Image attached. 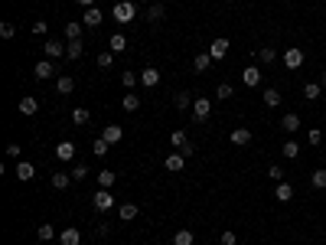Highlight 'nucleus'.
I'll return each mask as SVG.
<instances>
[{"label":"nucleus","instance_id":"nucleus-1","mask_svg":"<svg viewBox=\"0 0 326 245\" xmlns=\"http://www.w3.org/2000/svg\"><path fill=\"white\" fill-rule=\"evenodd\" d=\"M111 13H114V20H118V23H124V26H127L131 20H134V13H137V10H134V4H131V0H118Z\"/></svg>","mask_w":326,"mask_h":245},{"label":"nucleus","instance_id":"nucleus-2","mask_svg":"<svg viewBox=\"0 0 326 245\" xmlns=\"http://www.w3.org/2000/svg\"><path fill=\"white\" fill-rule=\"evenodd\" d=\"M284 66L287 69H300L303 66V49L300 46H287L284 49Z\"/></svg>","mask_w":326,"mask_h":245},{"label":"nucleus","instance_id":"nucleus-3","mask_svg":"<svg viewBox=\"0 0 326 245\" xmlns=\"http://www.w3.org/2000/svg\"><path fill=\"white\" fill-rule=\"evenodd\" d=\"M192 115H196V121H206L209 115H212V101H209V98H196V101H192Z\"/></svg>","mask_w":326,"mask_h":245},{"label":"nucleus","instance_id":"nucleus-4","mask_svg":"<svg viewBox=\"0 0 326 245\" xmlns=\"http://www.w3.org/2000/svg\"><path fill=\"white\" fill-rule=\"evenodd\" d=\"M111 206H114L111 190H98V193H95V209H98V213H108Z\"/></svg>","mask_w":326,"mask_h":245},{"label":"nucleus","instance_id":"nucleus-5","mask_svg":"<svg viewBox=\"0 0 326 245\" xmlns=\"http://www.w3.org/2000/svg\"><path fill=\"white\" fill-rule=\"evenodd\" d=\"M242 82L248 85V89H254V85H261V69H258V66H248V69H242Z\"/></svg>","mask_w":326,"mask_h":245},{"label":"nucleus","instance_id":"nucleus-6","mask_svg":"<svg viewBox=\"0 0 326 245\" xmlns=\"http://www.w3.org/2000/svg\"><path fill=\"white\" fill-rule=\"evenodd\" d=\"M33 75H36L39 82H46V78H52V75H56V66H52L49 59H42V63H36V69H33Z\"/></svg>","mask_w":326,"mask_h":245},{"label":"nucleus","instance_id":"nucleus-7","mask_svg":"<svg viewBox=\"0 0 326 245\" xmlns=\"http://www.w3.org/2000/svg\"><path fill=\"white\" fill-rule=\"evenodd\" d=\"M274 196H277V203H290V199H294V187H290L287 180H280L274 187Z\"/></svg>","mask_w":326,"mask_h":245},{"label":"nucleus","instance_id":"nucleus-8","mask_svg":"<svg viewBox=\"0 0 326 245\" xmlns=\"http://www.w3.org/2000/svg\"><path fill=\"white\" fill-rule=\"evenodd\" d=\"M59 242H62V245H82V232L69 226V229H62V232H59Z\"/></svg>","mask_w":326,"mask_h":245},{"label":"nucleus","instance_id":"nucleus-9","mask_svg":"<svg viewBox=\"0 0 326 245\" xmlns=\"http://www.w3.org/2000/svg\"><path fill=\"white\" fill-rule=\"evenodd\" d=\"M101 137H104L108 144H118V141H124V128H121V125H108Z\"/></svg>","mask_w":326,"mask_h":245},{"label":"nucleus","instance_id":"nucleus-10","mask_svg":"<svg viewBox=\"0 0 326 245\" xmlns=\"http://www.w3.org/2000/svg\"><path fill=\"white\" fill-rule=\"evenodd\" d=\"M225 52H228V39H225V36L212 39V46H209V56H212V59H225Z\"/></svg>","mask_w":326,"mask_h":245},{"label":"nucleus","instance_id":"nucleus-11","mask_svg":"<svg viewBox=\"0 0 326 245\" xmlns=\"http://www.w3.org/2000/svg\"><path fill=\"white\" fill-rule=\"evenodd\" d=\"M16 177H20V183L33 180V177H36V167H33L30 160H20V164H16Z\"/></svg>","mask_w":326,"mask_h":245},{"label":"nucleus","instance_id":"nucleus-12","mask_svg":"<svg viewBox=\"0 0 326 245\" xmlns=\"http://www.w3.org/2000/svg\"><path fill=\"white\" fill-rule=\"evenodd\" d=\"M137 213H140V206H137V203H121V209H118L121 222H131V219H137Z\"/></svg>","mask_w":326,"mask_h":245},{"label":"nucleus","instance_id":"nucleus-13","mask_svg":"<svg viewBox=\"0 0 326 245\" xmlns=\"http://www.w3.org/2000/svg\"><path fill=\"white\" fill-rule=\"evenodd\" d=\"M36 111H39V101H36V98H30V95H26V98H20V115L33 118Z\"/></svg>","mask_w":326,"mask_h":245},{"label":"nucleus","instance_id":"nucleus-14","mask_svg":"<svg viewBox=\"0 0 326 245\" xmlns=\"http://www.w3.org/2000/svg\"><path fill=\"white\" fill-rule=\"evenodd\" d=\"M280 128H284L287 134H297V131H300V118H297L294 111H290V115H284V118H280Z\"/></svg>","mask_w":326,"mask_h":245},{"label":"nucleus","instance_id":"nucleus-15","mask_svg":"<svg viewBox=\"0 0 326 245\" xmlns=\"http://www.w3.org/2000/svg\"><path fill=\"white\" fill-rule=\"evenodd\" d=\"M232 144H235V147L251 144V131H248V128H235V131H232Z\"/></svg>","mask_w":326,"mask_h":245},{"label":"nucleus","instance_id":"nucleus-16","mask_svg":"<svg viewBox=\"0 0 326 245\" xmlns=\"http://www.w3.org/2000/svg\"><path fill=\"white\" fill-rule=\"evenodd\" d=\"M101 20H104V16H101L98 7H88L85 16H82V23H85V26H101Z\"/></svg>","mask_w":326,"mask_h":245},{"label":"nucleus","instance_id":"nucleus-17","mask_svg":"<svg viewBox=\"0 0 326 245\" xmlns=\"http://www.w3.org/2000/svg\"><path fill=\"white\" fill-rule=\"evenodd\" d=\"M183 167H186V157H183V154H170V157H166V170H170V173H180Z\"/></svg>","mask_w":326,"mask_h":245},{"label":"nucleus","instance_id":"nucleus-18","mask_svg":"<svg viewBox=\"0 0 326 245\" xmlns=\"http://www.w3.org/2000/svg\"><path fill=\"white\" fill-rule=\"evenodd\" d=\"M82 33H85V23H78V20H69L66 23V36L69 39H82Z\"/></svg>","mask_w":326,"mask_h":245},{"label":"nucleus","instance_id":"nucleus-19","mask_svg":"<svg viewBox=\"0 0 326 245\" xmlns=\"http://www.w3.org/2000/svg\"><path fill=\"white\" fill-rule=\"evenodd\" d=\"M46 56H49V59H59V56H66V43H59V39H49V43H46Z\"/></svg>","mask_w":326,"mask_h":245},{"label":"nucleus","instance_id":"nucleus-20","mask_svg":"<svg viewBox=\"0 0 326 245\" xmlns=\"http://www.w3.org/2000/svg\"><path fill=\"white\" fill-rule=\"evenodd\" d=\"M56 157H59V160H72V157H75V144L72 141H62V144L56 147Z\"/></svg>","mask_w":326,"mask_h":245},{"label":"nucleus","instance_id":"nucleus-21","mask_svg":"<svg viewBox=\"0 0 326 245\" xmlns=\"http://www.w3.org/2000/svg\"><path fill=\"white\" fill-rule=\"evenodd\" d=\"M140 82L147 85V89H154L157 82H160V72H157V69L150 66V69H144V72H140Z\"/></svg>","mask_w":326,"mask_h":245},{"label":"nucleus","instance_id":"nucleus-22","mask_svg":"<svg viewBox=\"0 0 326 245\" xmlns=\"http://www.w3.org/2000/svg\"><path fill=\"white\" fill-rule=\"evenodd\" d=\"M170 144L176 147V151H183V147H186V144H189V137H186V131H183V128H176V131H173V134H170Z\"/></svg>","mask_w":326,"mask_h":245},{"label":"nucleus","instance_id":"nucleus-23","mask_svg":"<svg viewBox=\"0 0 326 245\" xmlns=\"http://www.w3.org/2000/svg\"><path fill=\"white\" fill-rule=\"evenodd\" d=\"M56 89H59V95H69V92L75 89V78L72 75H59L56 78Z\"/></svg>","mask_w":326,"mask_h":245},{"label":"nucleus","instance_id":"nucleus-24","mask_svg":"<svg viewBox=\"0 0 326 245\" xmlns=\"http://www.w3.org/2000/svg\"><path fill=\"white\" fill-rule=\"evenodd\" d=\"M192 101H196V98H192L189 92H180V95H176V98H173L176 111H186V108H192Z\"/></svg>","mask_w":326,"mask_h":245},{"label":"nucleus","instance_id":"nucleus-25","mask_svg":"<svg viewBox=\"0 0 326 245\" xmlns=\"http://www.w3.org/2000/svg\"><path fill=\"white\" fill-rule=\"evenodd\" d=\"M85 52V46H82V39H69V46H66V59H78Z\"/></svg>","mask_w":326,"mask_h":245},{"label":"nucleus","instance_id":"nucleus-26","mask_svg":"<svg viewBox=\"0 0 326 245\" xmlns=\"http://www.w3.org/2000/svg\"><path fill=\"white\" fill-rule=\"evenodd\" d=\"M196 242V235H192L189 229H176V235H173V245H192Z\"/></svg>","mask_w":326,"mask_h":245},{"label":"nucleus","instance_id":"nucleus-27","mask_svg":"<svg viewBox=\"0 0 326 245\" xmlns=\"http://www.w3.org/2000/svg\"><path fill=\"white\" fill-rule=\"evenodd\" d=\"M280 154H284L287 160H294V157H300V144H297V141H284V147H280Z\"/></svg>","mask_w":326,"mask_h":245},{"label":"nucleus","instance_id":"nucleus-28","mask_svg":"<svg viewBox=\"0 0 326 245\" xmlns=\"http://www.w3.org/2000/svg\"><path fill=\"white\" fill-rule=\"evenodd\" d=\"M108 49H111V52H124V49H127V39L121 36V33H114V36L108 39Z\"/></svg>","mask_w":326,"mask_h":245},{"label":"nucleus","instance_id":"nucleus-29","mask_svg":"<svg viewBox=\"0 0 326 245\" xmlns=\"http://www.w3.org/2000/svg\"><path fill=\"white\" fill-rule=\"evenodd\" d=\"M36 239H39V242H52V239H56V229H52L49 222H42L39 229H36Z\"/></svg>","mask_w":326,"mask_h":245},{"label":"nucleus","instance_id":"nucleus-30","mask_svg":"<svg viewBox=\"0 0 326 245\" xmlns=\"http://www.w3.org/2000/svg\"><path fill=\"white\" fill-rule=\"evenodd\" d=\"M114 180H118V177H114V170H101V173H98V187H101V190H111Z\"/></svg>","mask_w":326,"mask_h":245},{"label":"nucleus","instance_id":"nucleus-31","mask_svg":"<svg viewBox=\"0 0 326 245\" xmlns=\"http://www.w3.org/2000/svg\"><path fill=\"white\" fill-rule=\"evenodd\" d=\"M212 63H215V59L209 56V52H199V56H196V63H192V66H196V72H206V69L212 66Z\"/></svg>","mask_w":326,"mask_h":245},{"label":"nucleus","instance_id":"nucleus-32","mask_svg":"<svg viewBox=\"0 0 326 245\" xmlns=\"http://www.w3.org/2000/svg\"><path fill=\"white\" fill-rule=\"evenodd\" d=\"M303 98H307V101H316V98H320V82H307V85H303Z\"/></svg>","mask_w":326,"mask_h":245},{"label":"nucleus","instance_id":"nucleus-33","mask_svg":"<svg viewBox=\"0 0 326 245\" xmlns=\"http://www.w3.org/2000/svg\"><path fill=\"white\" fill-rule=\"evenodd\" d=\"M264 105H268V108H277V105H280V92L277 89H264Z\"/></svg>","mask_w":326,"mask_h":245},{"label":"nucleus","instance_id":"nucleus-34","mask_svg":"<svg viewBox=\"0 0 326 245\" xmlns=\"http://www.w3.org/2000/svg\"><path fill=\"white\" fill-rule=\"evenodd\" d=\"M147 20H150V23L163 20V4H150V7H147Z\"/></svg>","mask_w":326,"mask_h":245},{"label":"nucleus","instance_id":"nucleus-35","mask_svg":"<svg viewBox=\"0 0 326 245\" xmlns=\"http://www.w3.org/2000/svg\"><path fill=\"white\" fill-rule=\"evenodd\" d=\"M215 98H222V101L235 98V89H232V85H228V82H222V85H219V89H215Z\"/></svg>","mask_w":326,"mask_h":245},{"label":"nucleus","instance_id":"nucleus-36","mask_svg":"<svg viewBox=\"0 0 326 245\" xmlns=\"http://www.w3.org/2000/svg\"><path fill=\"white\" fill-rule=\"evenodd\" d=\"M137 108H140V98H137L134 92H127L124 95V111H137Z\"/></svg>","mask_w":326,"mask_h":245},{"label":"nucleus","instance_id":"nucleus-37","mask_svg":"<svg viewBox=\"0 0 326 245\" xmlns=\"http://www.w3.org/2000/svg\"><path fill=\"white\" fill-rule=\"evenodd\" d=\"M69 180H72L69 173H52V187H56V190H66V187H69Z\"/></svg>","mask_w":326,"mask_h":245},{"label":"nucleus","instance_id":"nucleus-38","mask_svg":"<svg viewBox=\"0 0 326 245\" xmlns=\"http://www.w3.org/2000/svg\"><path fill=\"white\" fill-rule=\"evenodd\" d=\"M310 183L316 190H326V170H313V177H310Z\"/></svg>","mask_w":326,"mask_h":245},{"label":"nucleus","instance_id":"nucleus-39","mask_svg":"<svg viewBox=\"0 0 326 245\" xmlns=\"http://www.w3.org/2000/svg\"><path fill=\"white\" fill-rule=\"evenodd\" d=\"M258 56H261V63H274V59H277V49L261 46V49H258Z\"/></svg>","mask_w":326,"mask_h":245},{"label":"nucleus","instance_id":"nucleus-40","mask_svg":"<svg viewBox=\"0 0 326 245\" xmlns=\"http://www.w3.org/2000/svg\"><path fill=\"white\" fill-rule=\"evenodd\" d=\"M92 147H95V154H98V157H104V154H108V147H111V144L104 141V137H95V144H92Z\"/></svg>","mask_w":326,"mask_h":245},{"label":"nucleus","instance_id":"nucleus-41","mask_svg":"<svg viewBox=\"0 0 326 245\" xmlns=\"http://www.w3.org/2000/svg\"><path fill=\"white\" fill-rule=\"evenodd\" d=\"M307 141H310V144L316 147V144L323 141V131H320V128H310V131H307Z\"/></svg>","mask_w":326,"mask_h":245},{"label":"nucleus","instance_id":"nucleus-42","mask_svg":"<svg viewBox=\"0 0 326 245\" xmlns=\"http://www.w3.org/2000/svg\"><path fill=\"white\" fill-rule=\"evenodd\" d=\"M219 239H222V245H238V235H235L232 229H225L222 235H219Z\"/></svg>","mask_w":326,"mask_h":245},{"label":"nucleus","instance_id":"nucleus-43","mask_svg":"<svg viewBox=\"0 0 326 245\" xmlns=\"http://www.w3.org/2000/svg\"><path fill=\"white\" fill-rule=\"evenodd\" d=\"M111 63H114V52H111V49H108V52H98V66H101V69H108Z\"/></svg>","mask_w":326,"mask_h":245},{"label":"nucleus","instance_id":"nucleus-44","mask_svg":"<svg viewBox=\"0 0 326 245\" xmlns=\"http://www.w3.org/2000/svg\"><path fill=\"white\" fill-rule=\"evenodd\" d=\"M13 33H16L13 23H0V36H4V39H13Z\"/></svg>","mask_w":326,"mask_h":245},{"label":"nucleus","instance_id":"nucleus-45","mask_svg":"<svg viewBox=\"0 0 326 245\" xmlns=\"http://www.w3.org/2000/svg\"><path fill=\"white\" fill-rule=\"evenodd\" d=\"M72 121H75V125H85V121H88V111H85V108H75V111H72Z\"/></svg>","mask_w":326,"mask_h":245},{"label":"nucleus","instance_id":"nucleus-46","mask_svg":"<svg viewBox=\"0 0 326 245\" xmlns=\"http://www.w3.org/2000/svg\"><path fill=\"white\" fill-rule=\"evenodd\" d=\"M85 177H88V167H85V164H78V167L72 170V180L78 183V180H85Z\"/></svg>","mask_w":326,"mask_h":245},{"label":"nucleus","instance_id":"nucleus-47","mask_svg":"<svg viewBox=\"0 0 326 245\" xmlns=\"http://www.w3.org/2000/svg\"><path fill=\"white\" fill-rule=\"evenodd\" d=\"M137 78H140V75H134V72H124V75H121V82H124V89H131V85H134Z\"/></svg>","mask_w":326,"mask_h":245},{"label":"nucleus","instance_id":"nucleus-48","mask_svg":"<svg viewBox=\"0 0 326 245\" xmlns=\"http://www.w3.org/2000/svg\"><path fill=\"white\" fill-rule=\"evenodd\" d=\"M268 177L274 180V183H280V180H284V170H280V167H271V170H268Z\"/></svg>","mask_w":326,"mask_h":245},{"label":"nucleus","instance_id":"nucleus-49","mask_svg":"<svg viewBox=\"0 0 326 245\" xmlns=\"http://www.w3.org/2000/svg\"><path fill=\"white\" fill-rule=\"evenodd\" d=\"M33 33L42 36V33H46V20H36V23H33Z\"/></svg>","mask_w":326,"mask_h":245},{"label":"nucleus","instance_id":"nucleus-50","mask_svg":"<svg viewBox=\"0 0 326 245\" xmlns=\"http://www.w3.org/2000/svg\"><path fill=\"white\" fill-rule=\"evenodd\" d=\"M7 157H20V144H7Z\"/></svg>","mask_w":326,"mask_h":245},{"label":"nucleus","instance_id":"nucleus-51","mask_svg":"<svg viewBox=\"0 0 326 245\" xmlns=\"http://www.w3.org/2000/svg\"><path fill=\"white\" fill-rule=\"evenodd\" d=\"M180 154H183V157H192V154H196V144H192V141H189V144H186V147H183V151H180Z\"/></svg>","mask_w":326,"mask_h":245},{"label":"nucleus","instance_id":"nucleus-52","mask_svg":"<svg viewBox=\"0 0 326 245\" xmlns=\"http://www.w3.org/2000/svg\"><path fill=\"white\" fill-rule=\"evenodd\" d=\"M78 4H82L85 10H88V7H95V0H78Z\"/></svg>","mask_w":326,"mask_h":245},{"label":"nucleus","instance_id":"nucleus-53","mask_svg":"<svg viewBox=\"0 0 326 245\" xmlns=\"http://www.w3.org/2000/svg\"><path fill=\"white\" fill-rule=\"evenodd\" d=\"M320 82H323V85H326V72H323V78H320Z\"/></svg>","mask_w":326,"mask_h":245}]
</instances>
